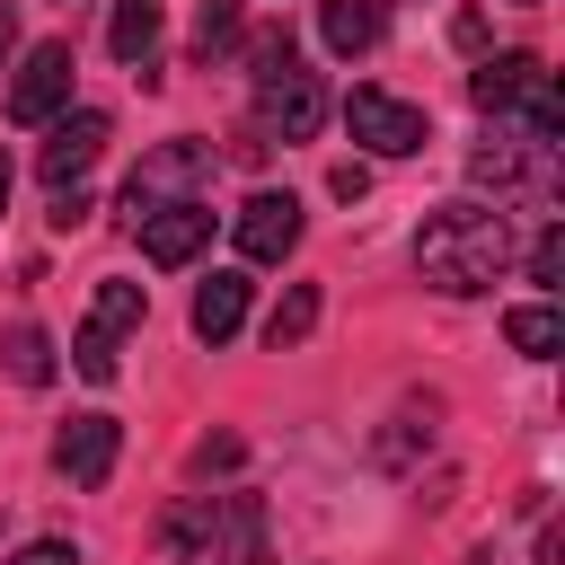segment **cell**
Instances as JSON below:
<instances>
[{"label": "cell", "mask_w": 565, "mask_h": 565, "mask_svg": "<svg viewBox=\"0 0 565 565\" xmlns=\"http://www.w3.org/2000/svg\"><path fill=\"white\" fill-rule=\"evenodd\" d=\"M468 177L477 185H494V203L503 194H556V141H530V132H494L477 159H468Z\"/></svg>", "instance_id": "5"}, {"label": "cell", "mask_w": 565, "mask_h": 565, "mask_svg": "<svg viewBox=\"0 0 565 565\" xmlns=\"http://www.w3.org/2000/svg\"><path fill=\"white\" fill-rule=\"evenodd\" d=\"M132 238H141L150 265H194V256L212 247V203H194V194H177V203H141V212H132Z\"/></svg>", "instance_id": "7"}, {"label": "cell", "mask_w": 565, "mask_h": 565, "mask_svg": "<svg viewBox=\"0 0 565 565\" xmlns=\"http://www.w3.org/2000/svg\"><path fill=\"white\" fill-rule=\"evenodd\" d=\"M335 194H344V203H362V194H371V168H362V159H344V168H335Z\"/></svg>", "instance_id": "25"}, {"label": "cell", "mask_w": 565, "mask_h": 565, "mask_svg": "<svg viewBox=\"0 0 565 565\" xmlns=\"http://www.w3.org/2000/svg\"><path fill=\"white\" fill-rule=\"evenodd\" d=\"M106 44H115V62L124 71H141V79H159V0H115V26H106Z\"/></svg>", "instance_id": "15"}, {"label": "cell", "mask_w": 565, "mask_h": 565, "mask_svg": "<svg viewBox=\"0 0 565 565\" xmlns=\"http://www.w3.org/2000/svg\"><path fill=\"white\" fill-rule=\"evenodd\" d=\"M203 177H212V141H159V150H141L124 203H132V212H141V203H177V194H194Z\"/></svg>", "instance_id": "9"}, {"label": "cell", "mask_w": 565, "mask_h": 565, "mask_svg": "<svg viewBox=\"0 0 565 565\" xmlns=\"http://www.w3.org/2000/svg\"><path fill=\"white\" fill-rule=\"evenodd\" d=\"M344 124H353V141L380 150V159H406V150L433 141V115L406 106V97H388V88H353V97H344Z\"/></svg>", "instance_id": "6"}, {"label": "cell", "mask_w": 565, "mask_h": 565, "mask_svg": "<svg viewBox=\"0 0 565 565\" xmlns=\"http://www.w3.org/2000/svg\"><path fill=\"white\" fill-rule=\"evenodd\" d=\"M318 35L327 53H371L388 35V0H318Z\"/></svg>", "instance_id": "13"}, {"label": "cell", "mask_w": 565, "mask_h": 565, "mask_svg": "<svg viewBox=\"0 0 565 565\" xmlns=\"http://www.w3.org/2000/svg\"><path fill=\"white\" fill-rule=\"evenodd\" d=\"M503 335H512V353L547 362V353L565 344V309H556V300H530V309H512V318H503Z\"/></svg>", "instance_id": "17"}, {"label": "cell", "mask_w": 565, "mask_h": 565, "mask_svg": "<svg viewBox=\"0 0 565 565\" xmlns=\"http://www.w3.org/2000/svg\"><path fill=\"white\" fill-rule=\"evenodd\" d=\"M530 282H565V230H539V247H530Z\"/></svg>", "instance_id": "22"}, {"label": "cell", "mask_w": 565, "mask_h": 565, "mask_svg": "<svg viewBox=\"0 0 565 565\" xmlns=\"http://www.w3.org/2000/svg\"><path fill=\"white\" fill-rule=\"evenodd\" d=\"M177 565H265V503L256 494H185L159 521Z\"/></svg>", "instance_id": "2"}, {"label": "cell", "mask_w": 565, "mask_h": 565, "mask_svg": "<svg viewBox=\"0 0 565 565\" xmlns=\"http://www.w3.org/2000/svg\"><path fill=\"white\" fill-rule=\"evenodd\" d=\"M212 468H238V433H212V441H194V477H212Z\"/></svg>", "instance_id": "24"}, {"label": "cell", "mask_w": 565, "mask_h": 565, "mask_svg": "<svg viewBox=\"0 0 565 565\" xmlns=\"http://www.w3.org/2000/svg\"><path fill=\"white\" fill-rule=\"evenodd\" d=\"M521 132H530V141H565V97H556V79H547V71H539V79H530V97H521Z\"/></svg>", "instance_id": "19"}, {"label": "cell", "mask_w": 565, "mask_h": 565, "mask_svg": "<svg viewBox=\"0 0 565 565\" xmlns=\"http://www.w3.org/2000/svg\"><path fill=\"white\" fill-rule=\"evenodd\" d=\"M0 212H9V150H0Z\"/></svg>", "instance_id": "27"}, {"label": "cell", "mask_w": 565, "mask_h": 565, "mask_svg": "<svg viewBox=\"0 0 565 565\" xmlns=\"http://www.w3.org/2000/svg\"><path fill=\"white\" fill-rule=\"evenodd\" d=\"M9 44H18V18H9V0H0V62H9Z\"/></svg>", "instance_id": "26"}, {"label": "cell", "mask_w": 565, "mask_h": 565, "mask_svg": "<svg viewBox=\"0 0 565 565\" xmlns=\"http://www.w3.org/2000/svg\"><path fill=\"white\" fill-rule=\"evenodd\" d=\"M530 79H539V53H494V62L468 71V97H477L486 115H512V106L530 97Z\"/></svg>", "instance_id": "14"}, {"label": "cell", "mask_w": 565, "mask_h": 565, "mask_svg": "<svg viewBox=\"0 0 565 565\" xmlns=\"http://www.w3.org/2000/svg\"><path fill=\"white\" fill-rule=\"evenodd\" d=\"M0 565H79V547H71V539H26V547L0 556Z\"/></svg>", "instance_id": "23"}, {"label": "cell", "mask_w": 565, "mask_h": 565, "mask_svg": "<svg viewBox=\"0 0 565 565\" xmlns=\"http://www.w3.org/2000/svg\"><path fill=\"white\" fill-rule=\"evenodd\" d=\"M238 318H247V274H212V282L194 291V335H203V344H230Z\"/></svg>", "instance_id": "16"}, {"label": "cell", "mask_w": 565, "mask_h": 565, "mask_svg": "<svg viewBox=\"0 0 565 565\" xmlns=\"http://www.w3.org/2000/svg\"><path fill=\"white\" fill-rule=\"evenodd\" d=\"M309 327H318V282H291V291L274 300V318H265V344L282 353V344H300Z\"/></svg>", "instance_id": "18"}, {"label": "cell", "mask_w": 565, "mask_h": 565, "mask_svg": "<svg viewBox=\"0 0 565 565\" xmlns=\"http://www.w3.org/2000/svg\"><path fill=\"white\" fill-rule=\"evenodd\" d=\"M238 44V0H203L194 9V53L212 62V53H230Z\"/></svg>", "instance_id": "21"}, {"label": "cell", "mask_w": 565, "mask_h": 565, "mask_svg": "<svg viewBox=\"0 0 565 565\" xmlns=\"http://www.w3.org/2000/svg\"><path fill=\"white\" fill-rule=\"evenodd\" d=\"M141 327V282H97L79 335H71V371L79 380H115V344Z\"/></svg>", "instance_id": "4"}, {"label": "cell", "mask_w": 565, "mask_h": 565, "mask_svg": "<svg viewBox=\"0 0 565 565\" xmlns=\"http://www.w3.org/2000/svg\"><path fill=\"white\" fill-rule=\"evenodd\" d=\"M256 124L274 141H309L327 124V88H318V71H300L291 26H265L256 35Z\"/></svg>", "instance_id": "3"}, {"label": "cell", "mask_w": 565, "mask_h": 565, "mask_svg": "<svg viewBox=\"0 0 565 565\" xmlns=\"http://www.w3.org/2000/svg\"><path fill=\"white\" fill-rule=\"evenodd\" d=\"M291 247H300V203L274 194V185L247 194V203H238V256H247V265H282Z\"/></svg>", "instance_id": "12"}, {"label": "cell", "mask_w": 565, "mask_h": 565, "mask_svg": "<svg viewBox=\"0 0 565 565\" xmlns=\"http://www.w3.org/2000/svg\"><path fill=\"white\" fill-rule=\"evenodd\" d=\"M71 44H35L26 62H18V79H9V124H53L62 106H71Z\"/></svg>", "instance_id": "8"}, {"label": "cell", "mask_w": 565, "mask_h": 565, "mask_svg": "<svg viewBox=\"0 0 565 565\" xmlns=\"http://www.w3.org/2000/svg\"><path fill=\"white\" fill-rule=\"evenodd\" d=\"M0 353H9V380H26V388H44V380H53V335H44V327H18Z\"/></svg>", "instance_id": "20"}, {"label": "cell", "mask_w": 565, "mask_h": 565, "mask_svg": "<svg viewBox=\"0 0 565 565\" xmlns=\"http://www.w3.org/2000/svg\"><path fill=\"white\" fill-rule=\"evenodd\" d=\"M503 265H512V212H503V203H441V212H424V230H415V274H424L433 291H450V300L494 291Z\"/></svg>", "instance_id": "1"}, {"label": "cell", "mask_w": 565, "mask_h": 565, "mask_svg": "<svg viewBox=\"0 0 565 565\" xmlns=\"http://www.w3.org/2000/svg\"><path fill=\"white\" fill-rule=\"evenodd\" d=\"M115 450H124V424H115V415H71V424L53 433V468H62L71 486H106V477H115Z\"/></svg>", "instance_id": "11"}, {"label": "cell", "mask_w": 565, "mask_h": 565, "mask_svg": "<svg viewBox=\"0 0 565 565\" xmlns=\"http://www.w3.org/2000/svg\"><path fill=\"white\" fill-rule=\"evenodd\" d=\"M106 132H115V124H106V106H79V115H53V141H44V159H35V168H44V185H53V194H62V185H79V177L97 168V150H106Z\"/></svg>", "instance_id": "10"}]
</instances>
